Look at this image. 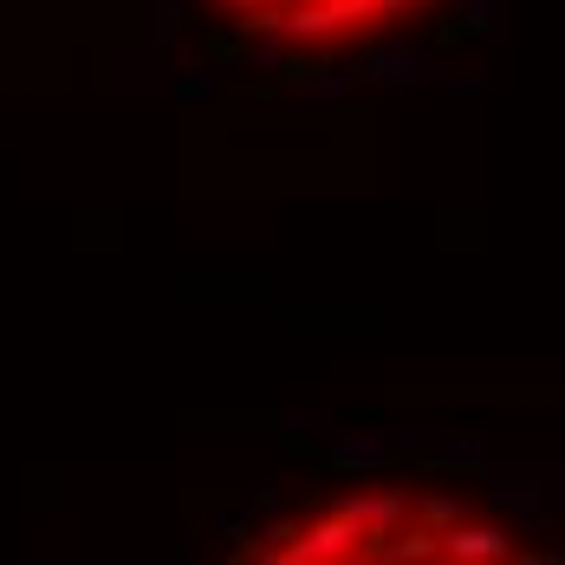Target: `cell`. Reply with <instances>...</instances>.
<instances>
[{
    "mask_svg": "<svg viewBox=\"0 0 565 565\" xmlns=\"http://www.w3.org/2000/svg\"><path fill=\"white\" fill-rule=\"evenodd\" d=\"M513 540L508 526H488V520H455L443 526V559H508Z\"/></svg>",
    "mask_w": 565,
    "mask_h": 565,
    "instance_id": "obj_1",
    "label": "cell"
},
{
    "mask_svg": "<svg viewBox=\"0 0 565 565\" xmlns=\"http://www.w3.org/2000/svg\"><path fill=\"white\" fill-rule=\"evenodd\" d=\"M416 520L443 533V526H455V520H468V508H461V501H416Z\"/></svg>",
    "mask_w": 565,
    "mask_h": 565,
    "instance_id": "obj_2",
    "label": "cell"
},
{
    "mask_svg": "<svg viewBox=\"0 0 565 565\" xmlns=\"http://www.w3.org/2000/svg\"><path fill=\"white\" fill-rule=\"evenodd\" d=\"M222 13H247V7H260V0H215Z\"/></svg>",
    "mask_w": 565,
    "mask_h": 565,
    "instance_id": "obj_3",
    "label": "cell"
}]
</instances>
